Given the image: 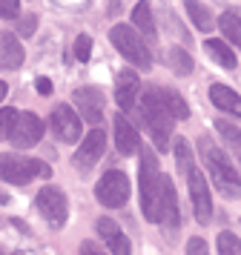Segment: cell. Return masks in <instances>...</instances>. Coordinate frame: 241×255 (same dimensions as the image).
<instances>
[{
    "label": "cell",
    "instance_id": "6da1fadb",
    "mask_svg": "<svg viewBox=\"0 0 241 255\" xmlns=\"http://www.w3.org/2000/svg\"><path fill=\"white\" fill-rule=\"evenodd\" d=\"M138 112H141V121L147 124L149 135L155 140V146H158V149H167L172 127H175V115L170 112V106L164 101V92H161L158 86L144 89V95H141V109H138Z\"/></svg>",
    "mask_w": 241,
    "mask_h": 255
},
{
    "label": "cell",
    "instance_id": "7a4b0ae2",
    "mask_svg": "<svg viewBox=\"0 0 241 255\" xmlns=\"http://www.w3.org/2000/svg\"><path fill=\"white\" fill-rule=\"evenodd\" d=\"M138 181H141V212L149 224H161V181L164 175L158 169L155 152L141 143V166H138Z\"/></svg>",
    "mask_w": 241,
    "mask_h": 255
},
{
    "label": "cell",
    "instance_id": "3957f363",
    "mask_svg": "<svg viewBox=\"0 0 241 255\" xmlns=\"http://www.w3.org/2000/svg\"><path fill=\"white\" fill-rule=\"evenodd\" d=\"M198 149H201V158H204L207 169H210V178H213L218 192L224 198H233V201L241 198V175L233 169V161L227 158V152H221L210 138L198 140Z\"/></svg>",
    "mask_w": 241,
    "mask_h": 255
},
{
    "label": "cell",
    "instance_id": "277c9868",
    "mask_svg": "<svg viewBox=\"0 0 241 255\" xmlns=\"http://www.w3.org/2000/svg\"><path fill=\"white\" fill-rule=\"evenodd\" d=\"M52 169L46 161L37 158H23V155H0V178L9 184H29L34 178H49Z\"/></svg>",
    "mask_w": 241,
    "mask_h": 255
},
{
    "label": "cell",
    "instance_id": "5b68a950",
    "mask_svg": "<svg viewBox=\"0 0 241 255\" xmlns=\"http://www.w3.org/2000/svg\"><path fill=\"white\" fill-rule=\"evenodd\" d=\"M109 40H112V46L118 49V55H124L129 63H135L141 69H149V66H152V55H149L147 43L141 40V35H138L132 26H124V23L112 26V29H109Z\"/></svg>",
    "mask_w": 241,
    "mask_h": 255
},
{
    "label": "cell",
    "instance_id": "8992f818",
    "mask_svg": "<svg viewBox=\"0 0 241 255\" xmlns=\"http://www.w3.org/2000/svg\"><path fill=\"white\" fill-rule=\"evenodd\" d=\"M37 209L52 230H60L69 218V201L60 186H43L37 192Z\"/></svg>",
    "mask_w": 241,
    "mask_h": 255
},
{
    "label": "cell",
    "instance_id": "52a82bcc",
    "mask_svg": "<svg viewBox=\"0 0 241 255\" xmlns=\"http://www.w3.org/2000/svg\"><path fill=\"white\" fill-rule=\"evenodd\" d=\"M95 195H98V201H101L103 207H109V209L124 207L126 198H129V178H126L121 169H109V172L98 181Z\"/></svg>",
    "mask_w": 241,
    "mask_h": 255
},
{
    "label": "cell",
    "instance_id": "ba28073f",
    "mask_svg": "<svg viewBox=\"0 0 241 255\" xmlns=\"http://www.w3.org/2000/svg\"><path fill=\"white\" fill-rule=\"evenodd\" d=\"M187 178H190V198H193L195 221L198 224H210V218H213V198H210V186H207L204 172L198 166H193Z\"/></svg>",
    "mask_w": 241,
    "mask_h": 255
},
{
    "label": "cell",
    "instance_id": "9c48e42d",
    "mask_svg": "<svg viewBox=\"0 0 241 255\" xmlns=\"http://www.w3.org/2000/svg\"><path fill=\"white\" fill-rule=\"evenodd\" d=\"M49 127H52V132H55L63 143H75V140L80 138V132H83L80 118L75 115V112H72V106H66V104H60L55 112H52Z\"/></svg>",
    "mask_w": 241,
    "mask_h": 255
},
{
    "label": "cell",
    "instance_id": "30bf717a",
    "mask_svg": "<svg viewBox=\"0 0 241 255\" xmlns=\"http://www.w3.org/2000/svg\"><path fill=\"white\" fill-rule=\"evenodd\" d=\"M103 149H106V135H103V129H92L89 135L83 138V143L78 146V152H75V166L78 169H92L95 163L101 161V155H103Z\"/></svg>",
    "mask_w": 241,
    "mask_h": 255
},
{
    "label": "cell",
    "instance_id": "8fae6325",
    "mask_svg": "<svg viewBox=\"0 0 241 255\" xmlns=\"http://www.w3.org/2000/svg\"><path fill=\"white\" fill-rule=\"evenodd\" d=\"M43 121L34 115V112H23V115H17V124H14V129H11V143L14 146H34L37 140L43 138Z\"/></svg>",
    "mask_w": 241,
    "mask_h": 255
},
{
    "label": "cell",
    "instance_id": "7c38bea8",
    "mask_svg": "<svg viewBox=\"0 0 241 255\" xmlns=\"http://www.w3.org/2000/svg\"><path fill=\"white\" fill-rule=\"evenodd\" d=\"M72 101L78 104V109L83 112L86 124H101L103 118V92L95 86H80L72 92Z\"/></svg>",
    "mask_w": 241,
    "mask_h": 255
},
{
    "label": "cell",
    "instance_id": "4fadbf2b",
    "mask_svg": "<svg viewBox=\"0 0 241 255\" xmlns=\"http://www.w3.org/2000/svg\"><path fill=\"white\" fill-rule=\"evenodd\" d=\"M138 92H141V81H138V75L132 69H121L118 72V81H115V101L118 106L129 112L138 101Z\"/></svg>",
    "mask_w": 241,
    "mask_h": 255
},
{
    "label": "cell",
    "instance_id": "5bb4252c",
    "mask_svg": "<svg viewBox=\"0 0 241 255\" xmlns=\"http://www.w3.org/2000/svg\"><path fill=\"white\" fill-rule=\"evenodd\" d=\"M98 235L103 238V244L109 247V253H112V255H129V253H132L129 238H126L124 230H121L112 218H101V221H98Z\"/></svg>",
    "mask_w": 241,
    "mask_h": 255
},
{
    "label": "cell",
    "instance_id": "9a60e30c",
    "mask_svg": "<svg viewBox=\"0 0 241 255\" xmlns=\"http://www.w3.org/2000/svg\"><path fill=\"white\" fill-rule=\"evenodd\" d=\"M115 146L121 155H135L141 149V135L135 132V127L126 118H115Z\"/></svg>",
    "mask_w": 241,
    "mask_h": 255
},
{
    "label": "cell",
    "instance_id": "2e32d148",
    "mask_svg": "<svg viewBox=\"0 0 241 255\" xmlns=\"http://www.w3.org/2000/svg\"><path fill=\"white\" fill-rule=\"evenodd\" d=\"M210 101H213V106L221 109V112H230L233 118H241V95L233 92L224 83H213V86H210Z\"/></svg>",
    "mask_w": 241,
    "mask_h": 255
},
{
    "label": "cell",
    "instance_id": "e0dca14e",
    "mask_svg": "<svg viewBox=\"0 0 241 255\" xmlns=\"http://www.w3.org/2000/svg\"><path fill=\"white\" fill-rule=\"evenodd\" d=\"M161 224H167L170 230L178 227V195H175V186L167 175L161 181Z\"/></svg>",
    "mask_w": 241,
    "mask_h": 255
},
{
    "label": "cell",
    "instance_id": "ac0fdd59",
    "mask_svg": "<svg viewBox=\"0 0 241 255\" xmlns=\"http://www.w3.org/2000/svg\"><path fill=\"white\" fill-rule=\"evenodd\" d=\"M23 63V49L17 43V37L11 32H3L0 35V66L3 69H17Z\"/></svg>",
    "mask_w": 241,
    "mask_h": 255
},
{
    "label": "cell",
    "instance_id": "d6986e66",
    "mask_svg": "<svg viewBox=\"0 0 241 255\" xmlns=\"http://www.w3.org/2000/svg\"><path fill=\"white\" fill-rule=\"evenodd\" d=\"M204 52L210 58L216 60L218 66H224V69H236V55H233V49L224 43V40H218V37H207L204 40Z\"/></svg>",
    "mask_w": 241,
    "mask_h": 255
},
{
    "label": "cell",
    "instance_id": "ffe728a7",
    "mask_svg": "<svg viewBox=\"0 0 241 255\" xmlns=\"http://www.w3.org/2000/svg\"><path fill=\"white\" fill-rule=\"evenodd\" d=\"M132 23L135 29H141L147 37H155V20H152V3L149 0H138L132 9Z\"/></svg>",
    "mask_w": 241,
    "mask_h": 255
},
{
    "label": "cell",
    "instance_id": "44dd1931",
    "mask_svg": "<svg viewBox=\"0 0 241 255\" xmlns=\"http://www.w3.org/2000/svg\"><path fill=\"white\" fill-rule=\"evenodd\" d=\"M184 9H187L190 20L195 23L198 32H210V29H213V14H210V9H207L204 3H198V0H184Z\"/></svg>",
    "mask_w": 241,
    "mask_h": 255
},
{
    "label": "cell",
    "instance_id": "7402d4cb",
    "mask_svg": "<svg viewBox=\"0 0 241 255\" xmlns=\"http://www.w3.org/2000/svg\"><path fill=\"white\" fill-rule=\"evenodd\" d=\"M218 26H221L224 37H227V40H233V43L241 49V17H239V14L224 12L221 17H218Z\"/></svg>",
    "mask_w": 241,
    "mask_h": 255
},
{
    "label": "cell",
    "instance_id": "603a6c76",
    "mask_svg": "<svg viewBox=\"0 0 241 255\" xmlns=\"http://www.w3.org/2000/svg\"><path fill=\"white\" fill-rule=\"evenodd\" d=\"M167 60H170V66L175 75H190L193 72V58H190V52L181 46L170 49V55H167Z\"/></svg>",
    "mask_w": 241,
    "mask_h": 255
},
{
    "label": "cell",
    "instance_id": "cb8c5ba5",
    "mask_svg": "<svg viewBox=\"0 0 241 255\" xmlns=\"http://www.w3.org/2000/svg\"><path fill=\"white\" fill-rule=\"evenodd\" d=\"M161 92H164V101L170 106V112L175 115V121H187L190 118V106H187V101L175 89H161Z\"/></svg>",
    "mask_w": 241,
    "mask_h": 255
},
{
    "label": "cell",
    "instance_id": "d4e9b609",
    "mask_svg": "<svg viewBox=\"0 0 241 255\" xmlns=\"http://www.w3.org/2000/svg\"><path fill=\"white\" fill-rule=\"evenodd\" d=\"M216 124V132L221 135V138L227 140L233 149H241V129L233 124V121H224V118H218V121H213Z\"/></svg>",
    "mask_w": 241,
    "mask_h": 255
},
{
    "label": "cell",
    "instance_id": "484cf974",
    "mask_svg": "<svg viewBox=\"0 0 241 255\" xmlns=\"http://www.w3.org/2000/svg\"><path fill=\"white\" fill-rule=\"evenodd\" d=\"M218 255H241V241L233 232H221L218 235Z\"/></svg>",
    "mask_w": 241,
    "mask_h": 255
},
{
    "label": "cell",
    "instance_id": "4316f807",
    "mask_svg": "<svg viewBox=\"0 0 241 255\" xmlns=\"http://www.w3.org/2000/svg\"><path fill=\"white\" fill-rule=\"evenodd\" d=\"M14 124H17V112H14L11 106H3V109H0V140L9 138Z\"/></svg>",
    "mask_w": 241,
    "mask_h": 255
},
{
    "label": "cell",
    "instance_id": "83f0119b",
    "mask_svg": "<svg viewBox=\"0 0 241 255\" xmlns=\"http://www.w3.org/2000/svg\"><path fill=\"white\" fill-rule=\"evenodd\" d=\"M75 58H78L80 63H86V60L92 58V37L89 35H80L78 40H75Z\"/></svg>",
    "mask_w": 241,
    "mask_h": 255
},
{
    "label": "cell",
    "instance_id": "f1b7e54d",
    "mask_svg": "<svg viewBox=\"0 0 241 255\" xmlns=\"http://www.w3.org/2000/svg\"><path fill=\"white\" fill-rule=\"evenodd\" d=\"M17 9H20V3H17V0H0V17H3V20L17 17Z\"/></svg>",
    "mask_w": 241,
    "mask_h": 255
},
{
    "label": "cell",
    "instance_id": "f546056e",
    "mask_svg": "<svg viewBox=\"0 0 241 255\" xmlns=\"http://www.w3.org/2000/svg\"><path fill=\"white\" fill-rule=\"evenodd\" d=\"M187 255H210L204 238H190L187 241Z\"/></svg>",
    "mask_w": 241,
    "mask_h": 255
},
{
    "label": "cell",
    "instance_id": "4dcf8cb0",
    "mask_svg": "<svg viewBox=\"0 0 241 255\" xmlns=\"http://www.w3.org/2000/svg\"><path fill=\"white\" fill-rule=\"evenodd\" d=\"M34 26H37V17L29 14V17H23L20 20V29H17V32H20L23 37H29V35H34Z\"/></svg>",
    "mask_w": 241,
    "mask_h": 255
},
{
    "label": "cell",
    "instance_id": "1f68e13d",
    "mask_svg": "<svg viewBox=\"0 0 241 255\" xmlns=\"http://www.w3.org/2000/svg\"><path fill=\"white\" fill-rule=\"evenodd\" d=\"M80 255H106V253L95 241H86V244H80Z\"/></svg>",
    "mask_w": 241,
    "mask_h": 255
},
{
    "label": "cell",
    "instance_id": "d6a6232c",
    "mask_svg": "<svg viewBox=\"0 0 241 255\" xmlns=\"http://www.w3.org/2000/svg\"><path fill=\"white\" fill-rule=\"evenodd\" d=\"M34 86H37V92H40V95H52V89H55L49 78H37V81H34Z\"/></svg>",
    "mask_w": 241,
    "mask_h": 255
},
{
    "label": "cell",
    "instance_id": "836d02e7",
    "mask_svg": "<svg viewBox=\"0 0 241 255\" xmlns=\"http://www.w3.org/2000/svg\"><path fill=\"white\" fill-rule=\"evenodd\" d=\"M6 92H9V86H6V83L0 81V101H3V98H6Z\"/></svg>",
    "mask_w": 241,
    "mask_h": 255
},
{
    "label": "cell",
    "instance_id": "e575fe53",
    "mask_svg": "<svg viewBox=\"0 0 241 255\" xmlns=\"http://www.w3.org/2000/svg\"><path fill=\"white\" fill-rule=\"evenodd\" d=\"M0 204H9V195L6 192H0Z\"/></svg>",
    "mask_w": 241,
    "mask_h": 255
},
{
    "label": "cell",
    "instance_id": "d590c367",
    "mask_svg": "<svg viewBox=\"0 0 241 255\" xmlns=\"http://www.w3.org/2000/svg\"><path fill=\"white\" fill-rule=\"evenodd\" d=\"M0 255H3V253H0Z\"/></svg>",
    "mask_w": 241,
    "mask_h": 255
}]
</instances>
